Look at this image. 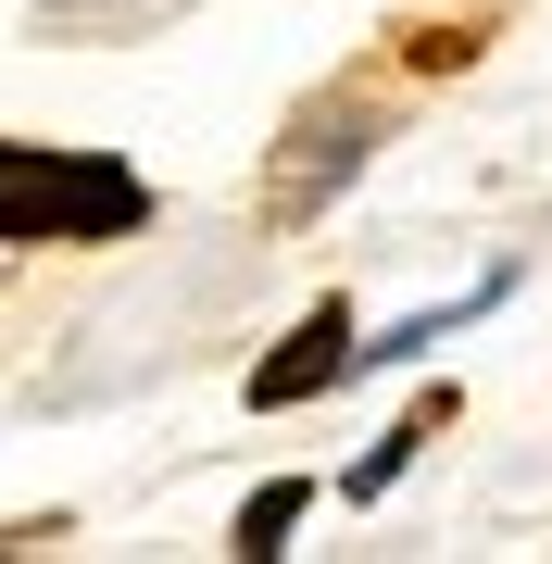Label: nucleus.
<instances>
[{
    "label": "nucleus",
    "instance_id": "nucleus-1",
    "mask_svg": "<svg viewBox=\"0 0 552 564\" xmlns=\"http://www.w3.org/2000/svg\"><path fill=\"white\" fill-rule=\"evenodd\" d=\"M151 188L126 163H88V151H0V239H113L139 226Z\"/></svg>",
    "mask_w": 552,
    "mask_h": 564
},
{
    "label": "nucleus",
    "instance_id": "nucleus-2",
    "mask_svg": "<svg viewBox=\"0 0 552 564\" xmlns=\"http://www.w3.org/2000/svg\"><path fill=\"white\" fill-rule=\"evenodd\" d=\"M327 377H351V314H339V302L314 314V326H302V339H289L277 364H251V402H264V414H277V402H314Z\"/></svg>",
    "mask_w": 552,
    "mask_h": 564
},
{
    "label": "nucleus",
    "instance_id": "nucleus-3",
    "mask_svg": "<svg viewBox=\"0 0 552 564\" xmlns=\"http://www.w3.org/2000/svg\"><path fill=\"white\" fill-rule=\"evenodd\" d=\"M289 514H302V489H264V502L239 514V552H277V540H289Z\"/></svg>",
    "mask_w": 552,
    "mask_h": 564
},
{
    "label": "nucleus",
    "instance_id": "nucleus-4",
    "mask_svg": "<svg viewBox=\"0 0 552 564\" xmlns=\"http://www.w3.org/2000/svg\"><path fill=\"white\" fill-rule=\"evenodd\" d=\"M402 464H414V426H402V440H377L365 464H351V502H377V489H389V477H402Z\"/></svg>",
    "mask_w": 552,
    "mask_h": 564
}]
</instances>
